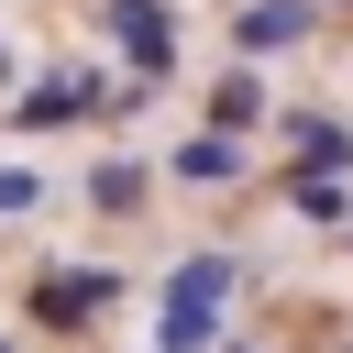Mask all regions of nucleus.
<instances>
[{"label":"nucleus","instance_id":"obj_1","mask_svg":"<svg viewBox=\"0 0 353 353\" xmlns=\"http://www.w3.org/2000/svg\"><path fill=\"white\" fill-rule=\"evenodd\" d=\"M221 298H232V254H188V265L165 276L154 342H165V353H210V342H221Z\"/></svg>","mask_w":353,"mask_h":353},{"label":"nucleus","instance_id":"obj_10","mask_svg":"<svg viewBox=\"0 0 353 353\" xmlns=\"http://www.w3.org/2000/svg\"><path fill=\"white\" fill-rule=\"evenodd\" d=\"M298 154H309V165H342V154H353V132H342V121H309V132H298Z\"/></svg>","mask_w":353,"mask_h":353},{"label":"nucleus","instance_id":"obj_3","mask_svg":"<svg viewBox=\"0 0 353 353\" xmlns=\"http://www.w3.org/2000/svg\"><path fill=\"white\" fill-rule=\"evenodd\" d=\"M110 298H121V276H110V265H55V276L33 287V309H44L55 331H77V320H99Z\"/></svg>","mask_w":353,"mask_h":353},{"label":"nucleus","instance_id":"obj_4","mask_svg":"<svg viewBox=\"0 0 353 353\" xmlns=\"http://www.w3.org/2000/svg\"><path fill=\"white\" fill-rule=\"evenodd\" d=\"M88 110H110V77H44L11 121H22V132H55V121H88Z\"/></svg>","mask_w":353,"mask_h":353},{"label":"nucleus","instance_id":"obj_7","mask_svg":"<svg viewBox=\"0 0 353 353\" xmlns=\"http://www.w3.org/2000/svg\"><path fill=\"white\" fill-rule=\"evenodd\" d=\"M298 210H309V221H353V188H342L331 165H309V176H298Z\"/></svg>","mask_w":353,"mask_h":353},{"label":"nucleus","instance_id":"obj_11","mask_svg":"<svg viewBox=\"0 0 353 353\" xmlns=\"http://www.w3.org/2000/svg\"><path fill=\"white\" fill-rule=\"evenodd\" d=\"M33 199H44V188H33V165H0V221H22Z\"/></svg>","mask_w":353,"mask_h":353},{"label":"nucleus","instance_id":"obj_2","mask_svg":"<svg viewBox=\"0 0 353 353\" xmlns=\"http://www.w3.org/2000/svg\"><path fill=\"white\" fill-rule=\"evenodd\" d=\"M110 33H121V55H132V88L176 77V22H165V0H110Z\"/></svg>","mask_w":353,"mask_h":353},{"label":"nucleus","instance_id":"obj_6","mask_svg":"<svg viewBox=\"0 0 353 353\" xmlns=\"http://www.w3.org/2000/svg\"><path fill=\"white\" fill-rule=\"evenodd\" d=\"M210 121H221V132H254V121H265V88H254V77H221V88H210Z\"/></svg>","mask_w":353,"mask_h":353},{"label":"nucleus","instance_id":"obj_8","mask_svg":"<svg viewBox=\"0 0 353 353\" xmlns=\"http://www.w3.org/2000/svg\"><path fill=\"white\" fill-rule=\"evenodd\" d=\"M88 210H143V165H99L88 176Z\"/></svg>","mask_w":353,"mask_h":353},{"label":"nucleus","instance_id":"obj_12","mask_svg":"<svg viewBox=\"0 0 353 353\" xmlns=\"http://www.w3.org/2000/svg\"><path fill=\"white\" fill-rule=\"evenodd\" d=\"M0 66H11V44H0Z\"/></svg>","mask_w":353,"mask_h":353},{"label":"nucleus","instance_id":"obj_9","mask_svg":"<svg viewBox=\"0 0 353 353\" xmlns=\"http://www.w3.org/2000/svg\"><path fill=\"white\" fill-rule=\"evenodd\" d=\"M176 176H232V143L210 132V143H176Z\"/></svg>","mask_w":353,"mask_h":353},{"label":"nucleus","instance_id":"obj_13","mask_svg":"<svg viewBox=\"0 0 353 353\" xmlns=\"http://www.w3.org/2000/svg\"><path fill=\"white\" fill-rule=\"evenodd\" d=\"M0 353H11V342H0Z\"/></svg>","mask_w":353,"mask_h":353},{"label":"nucleus","instance_id":"obj_5","mask_svg":"<svg viewBox=\"0 0 353 353\" xmlns=\"http://www.w3.org/2000/svg\"><path fill=\"white\" fill-rule=\"evenodd\" d=\"M309 22H320V0H243V11H232V44H243V55H276V44H298Z\"/></svg>","mask_w":353,"mask_h":353}]
</instances>
